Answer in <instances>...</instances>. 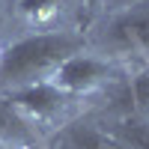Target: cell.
Here are the masks:
<instances>
[{"label": "cell", "instance_id": "obj_10", "mask_svg": "<svg viewBox=\"0 0 149 149\" xmlns=\"http://www.w3.org/2000/svg\"><path fill=\"white\" fill-rule=\"evenodd\" d=\"M84 3H86V18H95L98 15V12H102V6H104V0H84Z\"/></svg>", "mask_w": 149, "mask_h": 149}, {"label": "cell", "instance_id": "obj_14", "mask_svg": "<svg viewBox=\"0 0 149 149\" xmlns=\"http://www.w3.org/2000/svg\"><path fill=\"white\" fill-rule=\"evenodd\" d=\"M0 149H6V146H0Z\"/></svg>", "mask_w": 149, "mask_h": 149}, {"label": "cell", "instance_id": "obj_6", "mask_svg": "<svg viewBox=\"0 0 149 149\" xmlns=\"http://www.w3.org/2000/svg\"><path fill=\"white\" fill-rule=\"evenodd\" d=\"M0 146L6 149L36 146V131L30 128V119L9 102V95H0Z\"/></svg>", "mask_w": 149, "mask_h": 149}, {"label": "cell", "instance_id": "obj_13", "mask_svg": "<svg viewBox=\"0 0 149 149\" xmlns=\"http://www.w3.org/2000/svg\"><path fill=\"white\" fill-rule=\"evenodd\" d=\"M0 57H3V48H0Z\"/></svg>", "mask_w": 149, "mask_h": 149}, {"label": "cell", "instance_id": "obj_9", "mask_svg": "<svg viewBox=\"0 0 149 149\" xmlns=\"http://www.w3.org/2000/svg\"><path fill=\"white\" fill-rule=\"evenodd\" d=\"M18 9L33 24H51L60 15V9H63V0H21Z\"/></svg>", "mask_w": 149, "mask_h": 149}, {"label": "cell", "instance_id": "obj_11", "mask_svg": "<svg viewBox=\"0 0 149 149\" xmlns=\"http://www.w3.org/2000/svg\"><path fill=\"white\" fill-rule=\"evenodd\" d=\"M113 3V9L116 12H122V9H131V6H140V0H110Z\"/></svg>", "mask_w": 149, "mask_h": 149}, {"label": "cell", "instance_id": "obj_8", "mask_svg": "<svg viewBox=\"0 0 149 149\" xmlns=\"http://www.w3.org/2000/svg\"><path fill=\"white\" fill-rule=\"evenodd\" d=\"M128 95H131V113L149 116V66L128 78Z\"/></svg>", "mask_w": 149, "mask_h": 149}, {"label": "cell", "instance_id": "obj_3", "mask_svg": "<svg viewBox=\"0 0 149 149\" xmlns=\"http://www.w3.org/2000/svg\"><path fill=\"white\" fill-rule=\"evenodd\" d=\"M113 81V66L107 57H93V54H74L66 63H60V69L51 74V84L60 86L69 95H93L98 90L110 86Z\"/></svg>", "mask_w": 149, "mask_h": 149}, {"label": "cell", "instance_id": "obj_4", "mask_svg": "<svg viewBox=\"0 0 149 149\" xmlns=\"http://www.w3.org/2000/svg\"><path fill=\"white\" fill-rule=\"evenodd\" d=\"M104 42L113 54L137 57L149 66V6H131L116 12Z\"/></svg>", "mask_w": 149, "mask_h": 149}, {"label": "cell", "instance_id": "obj_2", "mask_svg": "<svg viewBox=\"0 0 149 149\" xmlns=\"http://www.w3.org/2000/svg\"><path fill=\"white\" fill-rule=\"evenodd\" d=\"M9 102L30 122H39V125H57L60 122L63 125L72 104H74V95L63 93L51 81H42V84H30V86H21V90H12Z\"/></svg>", "mask_w": 149, "mask_h": 149}, {"label": "cell", "instance_id": "obj_7", "mask_svg": "<svg viewBox=\"0 0 149 149\" xmlns=\"http://www.w3.org/2000/svg\"><path fill=\"white\" fill-rule=\"evenodd\" d=\"M110 137H116L128 149H149V116H122Z\"/></svg>", "mask_w": 149, "mask_h": 149}, {"label": "cell", "instance_id": "obj_1", "mask_svg": "<svg viewBox=\"0 0 149 149\" xmlns=\"http://www.w3.org/2000/svg\"><path fill=\"white\" fill-rule=\"evenodd\" d=\"M84 51V39L72 33H36L9 45L0 57V81L3 86L21 90L30 84L51 81V74L69 57Z\"/></svg>", "mask_w": 149, "mask_h": 149}, {"label": "cell", "instance_id": "obj_12", "mask_svg": "<svg viewBox=\"0 0 149 149\" xmlns=\"http://www.w3.org/2000/svg\"><path fill=\"white\" fill-rule=\"evenodd\" d=\"M104 149H128V146H125V143H119V140H116V137H110V140H107V146H104Z\"/></svg>", "mask_w": 149, "mask_h": 149}, {"label": "cell", "instance_id": "obj_5", "mask_svg": "<svg viewBox=\"0 0 149 149\" xmlns=\"http://www.w3.org/2000/svg\"><path fill=\"white\" fill-rule=\"evenodd\" d=\"M107 140H110V134L102 131L98 125H93V122L69 119L54 131L48 149H104Z\"/></svg>", "mask_w": 149, "mask_h": 149}]
</instances>
